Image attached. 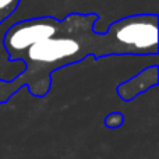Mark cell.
Masks as SVG:
<instances>
[{"mask_svg":"<svg viewBox=\"0 0 159 159\" xmlns=\"http://www.w3.org/2000/svg\"><path fill=\"white\" fill-rule=\"evenodd\" d=\"M98 14L71 13L60 20L52 35L35 42L16 56L25 70L13 78L18 89L27 87L35 98H45L52 88V75L56 70L78 63L88 56L101 59L106 56H126L110 27L103 34L95 28Z\"/></svg>","mask_w":159,"mask_h":159,"instance_id":"1","label":"cell"},{"mask_svg":"<svg viewBox=\"0 0 159 159\" xmlns=\"http://www.w3.org/2000/svg\"><path fill=\"white\" fill-rule=\"evenodd\" d=\"M158 14H133L109 25L126 55L158 56Z\"/></svg>","mask_w":159,"mask_h":159,"instance_id":"2","label":"cell"},{"mask_svg":"<svg viewBox=\"0 0 159 159\" xmlns=\"http://www.w3.org/2000/svg\"><path fill=\"white\" fill-rule=\"evenodd\" d=\"M158 71H159L158 64L157 63L152 64V66L144 69L143 71H140L137 75L119 84L117 88H116V92L123 101L126 102L133 101L135 96L141 95L143 92L148 91L149 88L157 87L159 82Z\"/></svg>","mask_w":159,"mask_h":159,"instance_id":"3","label":"cell"},{"mask_svg":"<svg viewBox=\"0 0 159 159\" xmlns=\"http://www.w3.org/2000/svg\"><path fill=\"white\" fill-rule=\"evenodd\" d=\"M21 0H0V25L18 8Z\"/></svg>","mask_w":159,"mask_h":159,"instance_id":"4","label":"cell"},{"mask_svg":"<svg viewBox=\"0 0 159 159\" xmlns=\"http://www.w3.org/2000/svg\"><path fill=\"white\" fill-rule=\"evenodd\" d=\"M124 123V116L120 112H112L105 117V126L107 129H119Z\"/></svg>","mask_w":159,"mask_h":159,"instance_id":"5","label":"cell"}]
</instances>
